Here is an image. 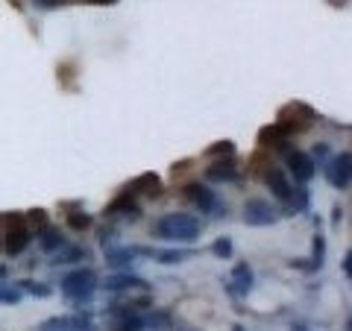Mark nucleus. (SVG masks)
Instances as JSON below:
<instances>
[{"label":"nucleus","instance_id":"obj_1","mask_svg":"<svg viewBox=\"0 0 352 331\" xmlns=\"http://www.w3.org/2000/svg\"><path fill=\"white\" fill-rule=\"evenodd\" d=\"M200 220L194 214H185V212H170V214H162L156 223H153V235L168 240V244H194L200 238Z\"/></svg>","mask_w":352,"mask_h":331},{"label":"nucleus","instance_id":"obj_2","mask_svg":"<svg viewBox=\"0 0 352 331\" xmlns=\"http://www.w3.org/2000/svg\"><path fill=\"white\" fill-rule=\"evenodd\" d=\"M100 288L97 284V273L91 270V267H80V270H74V273H68L62 279V296L68 302H74V305H82V302H88L91 299V293Z\"/></svg>","mask_w":352,"mask_h":331},{"label":"nucleus","instance_id":"obj_3","mask_svg":"<svg viewBox=\"0 0 352 331\" xmlns=\"http://www.w3.org/2000/svg\"><path fill=\"white\" fill-rule=\"evenodd\" d=\"M30 238H32V229L24 214H18V212L3 214V252L6 255H21L30 247Z\"/></svg>","mask_w":352,"mask_h":331},{"label":"nucleus","instance_id":"obj_4","mask_svg":"<svg viewBox=\"0 0 352 331\" xmlns=\"http://www.w3.org/2000/svg\"><path fill=\"white\" fill-rule=\"evenodd\" d=\"M317 120L314 115V109L311 106H305L300 100H294V103H285L279 109V115H276V124L285 129V135H302L305 129H311V124Z\"/></svg>","mask_w":352,"mask_h":331},{"label":"nucleus","instance_id":"obj_5","mask_svg":"<svg viewBox=\"0 0 352 331\" xmlns=\"http://www.w3.org/2000/svg\"><path fill=\"white\" fill-rule=\"evenodd\" d=\"M182 196H185L188 203H194L203 214H212V217H223V214H226V205L220 203V200H217V194L212 191V187H206V185L188 182V185L182 187Z\"/></svg>","mask_w":352,"mask_h":331},{"label":"nucleus","instance_id":"obj_6","mask_svg":"<svg viewBox=\"0 0 352 331\" xmlns=\"http://www.w3.org/2000/svg\"><path fill=\"white\" fill-rule=\"evenodd\" d=\"M279 220V208L267 200H247L244 203V223L247 226H273Z\"/></svg>","mask_w":352,"mask_h":331},{"label":"nucleus","instance_id":"obj_7","mask_svg":"<svg viewBox=\"0 0 352 331\" xmlns=\"http://www.w3.org/2000/svg\"><path fill=\"white\" fill-rule=\"evenodd\" d=\"M323 173H326V179H329V185L332 187H344L352 182V156L349 152H340V156H332L326 161V168H323Z\"/></svg>","mask_w":352,"mask_h":331},{"label":"nucleus","instance_id":"obj_8","mask_svg":"<svg viewBox=\"0 0 352 331\" xmlns=\"http://www.w3.org/2000/svg\"><path fill=\"white\" fill-rule=\"evenodd\" d=\"M285 164H288V170L294 173V179L302 185L311 182L317 173V161L302 150H285Z\"/></svg>","mask_w":352,"mask_h":331},{"label":"nucleus","instance_id":"obj_9","mask_svg":"<svg viewBox=\"0 0 352 331\" xmlns=\"http://www.w3.org/2000/svg\"><path fill=\"white\" fill-rule=\"evenodd\" d=\"M264 185L270 187V194L276 196L279 203H285V208L291 205V196H294V187H291V182H288V176H285V170L282 168H273L267 170V176H264Z\"/></svg>","mask_w":352,"mask_h":331},{"label":"nucleus","instance_id":"obj_10","mask_svg":"<svg viewBox=\"0 0 352 331\" xmlns=\"http://www.w3.org/2000/svg\"><path fill=\"white\" fill-rule=\"evenodd\" d=\"M126 191L129 194H141V196H147V200H156V196H162V191H164V185H162V176H156V173H141V176H135L129 185H126Z\"/></svg>","mask_w":352,"mask_h":331},{"label":"nucleus","instance_id":"obj_11","mask_svg":"<svg viewBox=\"0 0 352 331\" xmlns=\"http://www.w3.org/2000/svg\"><path fill=\"white\" fill-rule=\"evenodd\" d=\"M103 214H106V217H120V220H138L141 208H138V203H135V194L124 191V194L118 196V200H112V203L106 205Z\"/></svg>","mask_w":352,"mask_h":331},{"label":"nucleus","instance_id":"obj_12","mask_svg":"<svg viewBox=\"0 0 352 331\" xmlns=\"http://www.w3.org/2000/svg\"><path fill=\"white\" fill-rule=\"evenodd\" d=\"M100 288L109 293H126V290H147V282L129 273H115V275H109Z\"/></svg>","mask_w":352,"mask_h":331},{"label":"nucleus","instance_id":"obj_13","mask_svg":"<svg viewBox=\"0 0 352 331\" xmlns=\"http://www.w3.org/2000/svg\"><path fill=\"white\" fill-rule=\"evenodd\" d=\"M206 179L208 182H235L238 179V164L235 159H217L206 168Z\"/></svg>","mask_w":352,"mask_h":331},{"label":"nucleus","instance_id":"obj_14","mask_svg":"<svg viewBox=\"0 0 352 331\" xmlns=\"http://www.w3.org/2000/svg\"><path fill=\"white\" fill-rule=\"evenodd\" d=\"M232 293H238V296H247L250 290H252V284H256V275H252V267L250 264H235L232 267Z\"/></svg>","mask_w":352,"mask_h":331},{"label":"nucleus","instance_id":"obj_15","mask_svg":"<svg viewBox=\"0 0 352 331\" xmlns=\"http://www.w3.org/2000/svg\"><path fill=\"white\" fill-rule=\"evenodd\" d=\"M258 144L264 150H279V147L288 144V135H285V129L279 124H270V126L258 129Z\"/></svg>","mask_w":352,"mask_h":331},{"label":"nucleus","instance_id":"obj_16","mask_svg":"<svg viewBox=\"0 0 352 331\" xmlns=\"http://www.w3.org/2000/svg\"><path fill=\"white\" fill-rule=\"evenodd\" d=\"M38 247H41L44 252H53V255H56V252L65 247V235H62L56 226L41 229V231H38Z\"/></svg>","mask_w":352,"mask_h":331},{"label":"nucleus","instance_id":"obj_17","mask_svg":"<svg viewBox=\"0 0 352 331\" xmlns=\"http://www.w3.org/2000/svg\"><path fill=\"white\" fill-rule=\"evenodd\" d=\"M132 258H135V247H115L106 252V264L115 270H129Z\"/></svg>","mask_w":352,"mask_h":331},{"label":"nucleus","instance_id":"obj_18","mask_svg":"<svg viewBox=\"0 0 352 331\" xmlns=\"http://www.w3.org/2000/svg\"><path fill=\"white\" fill-rule=\"evenodd\" d=\"M82 258H88V249L85 247H68V244H65L56 252V255H53L50 264H56V267H59V264H76V261H82Z\"/></svg>","mask_w":352,"mask_h":331},{"label":"nucleus","instance_id":"obj_19","mask_svg":"<svg viewBox=\"0 0 352 331\" xmlns=\"http://www.w3.org/2000/svg\"><path fill=\"white\" fill-rule=\"evenodd\" d=\"M194 255L191 249H156V261L159 264H182V261H188Z\"/></svg>","mask_w":352,"mask_h":331},{"label":"nucleus","instance_id":"obj_20","mask_svg":"<svg viewBox=\"0 0 352 331\" xmlns=\"http://www.w3.org/2000/svg\"><path fill=\"white\" fill-rule=\"evenodd\" d=\"M232 152H235L232 141H217V144H212L206 150V156L208 159H232Z\"/></svg>","mask_w":352,"mask_h":331},{"label":"nucleus","instance_id":"obj_21","mask_svg":"<svg viewBox=\"0 0 352 331\" xmlns=\"http://www.w3.org/2000/svg\"><path fill=\"white\" fill-rule=\"evenodd\" d=\"M38 331H71V317H50L38 326Z\"/></svg>","mask_w":352,"mask_h":331},{"label":"nucleus","instance_id":"obj_22","mask_svg":"<svg viewBox=\"0 0 352 331\" xmlns=\"http://www.w3.org/2000/svg\"><path fill=\"white\" fill-rule=\"evenodd\" d=\"M0 299H3V305H18L21 299H24V288H12L9 282H3V293H0Z\"/></svg>","mask_w":352,"mask_h":331},{"label":"nucleus","instance_id":"obj_23","mask_svg":"<svg viewBox=\"0 0 352 331\" xmlns=\"http://www.w3.org/2000/svg\"><path fill=\"white\" fill-rule=\"evenodd\" d=\"M68 226H71L74 231H82V229L91 226V214H85V212H80V208H76V212L68 214Z\"/></svg>","mask_w":352,"mask_h":331},{"label":"nucleus","instance_id":"obj_24","mask_svg":"<svg viewBox=\"0 0 352 331\" xmlns=\"http://www.w3.org/2000/svg\"><path fill=\"white\" fill-rule=\"evenodd\" d=\"M21 288H24V293L38 296V299H44V296L53 293V288H50V284H44V282H21Z\"/></svg>","mask_w":352,"mask_h":331},{"label":"nucleus","instance_id":"obj_25","mask_svg":"<svg viewBox=\"0 0 352 331\" xmlns=\"http://www.w3.org/2000/svg\"><path fill=\"white\" fill-rule=\"evenodd\" d=\"M27 223L38 231L47 229V212H44V208H32V212H27Z\"/></svg>","mask_w":352,"mask_h":331},{"label":"nucleus","instance_id":"obj_26","mask_svg":"<svg viewBox=\"0 0 352 331\" xmlns=\"http://www.w3.org/2000/svg\"><path fill=\"white\" fill-rule=\"evenodd\" d=\"M311 249H314V267L320 270L323 267V261H326V240H323V235H314V244H311Z\"/></svg>","mask_w":352,"mask_h":331},{"label":"nucleus","instance_id":"obj_27","mask_svg":"<svg viewBox=\"0 0 352 331\" xmlns=\"http://www.w3.org/2000/svg\"><path fill=\"white\" fill-rule=\"evenodd\" d=\"M212 252L217 258H229V255H232V240H229V238H217L212 244Z\"/></svg>","mask_w":352,"mask_h":331},{"label":"nucleus","instance_id":"obj_28","mask_svg":"<svg viewBox=\"0 0 352 331\" xmlns=\"http://www.w3.org/2000/svg\"><path fill=\"white\" fill-rule=\"evenodd\" d=\"M326 156H329V147H326V144H317L314 152H311V159H314V161H323Z\"/></svg>","mask_w":352,"mask_h":331},{"label":"nucleus","instance_id":"obj_29","mask_svg":"<svg viewBox=\"0 0 352 331\" xmlns=\"http://www.w3.org/2000/svg\"><path fill=\"white\" fill-rule=\"evenodd\" d=\"M36 3H38L41 9H53V6H62L65 0H36Z\"/></svg>","mask_w":352,"mask_h":331},{"label":"nucleus","instance_id":"obj_30","mask_svg":"<svg viewBox=\"0 0 352 331\" xmlns=\"http://www.w3.org/2000/svg\"><path fill=\"white\" fill-rule=\"evenodd\" d=\"M344 273L349 275V282H352V252H346V258H344Z\"/></svg>","mask_w":352,"mask_h":331},{"label":"nucleus","instance_id":"obj_31","mask_svg":"<svg viewBox=\"0 0 352 331\" xmlns=\"http://www.w3.org/2000/svg\"><path fill=\"white\" fill-rule=\"evenodd\" d=\"M340 214H344V212H340V208L335 205V208H332V226H338V223H340Z\"/></svg>","mask_w":352,"mask_h":331},{"label":"nucleus","instance_id":"obj_32","mask_svg":"<svg viewBox=\"0 0 352 331\" xmlns=\"http://www.w3.org/2000/svg\"><path fill=\"white\" fill-rule=\"evenodd\" d=\"M85 3H94V6H109V3H115V0H85Z\"/></svg>","mask_w":352,"mask_h":331},{"label":"nucleus","instance_id":"obj_33","mask_svg":"<svg viewBox=\"0 0 352 331\" xmlns=\"http://www.w3.org/2000/svg\"><path fill=\"white\" fill-rule=\"evenodd\" d=\"M232 331H247V328H244V326H238V323H235V326H232Z\"/></svg>","mask_w":352,"mask_h":331},{"label":"nucleus","instance_id":"obj_34","mask_svg":"<svg viewBox=\"0 0 352 331\" xmlns=\"http://www.w3.org/2000/svg\"><path fill=\"white\" fill-rule=\"evenodd\" d=\"M346 331H352V317H349V319H346Z\"/></svg>","mask_w":352,"mask_h":331},{"label":"nucleus","instance_id":"obj_35","mask_svg":"<svg viewBox=\"0 0 352 331\" xmlns=\"http://www.w3.org/2000/svg\"><path fill=\"white\" fill-rule=\"evenodd\" d=\"M294 331H308V328H302V326H296V328H294Z\"/></svg>","mask_w":352,"mask_h":331},{"label":"nucleus","instance_id":"obj_36","mask_svg":"<svg viewBox=\"0 0 352 331\" xmlns=\"http://www.w3.org/2000/svg\"><path fill=\"white\" fill-rule=\"evenodd\" d=\"M185 331H194V328H185Z\"/></svg>","mask_w":352,"mask_h":331}]
</instances>
